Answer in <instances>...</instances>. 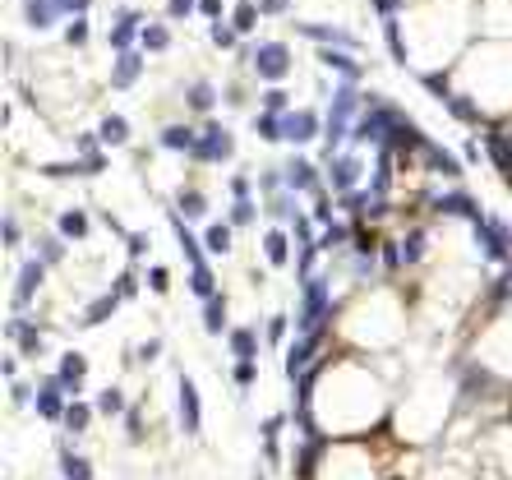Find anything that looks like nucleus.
<instances>
[{"instance_id": "16", "label": "nucleus", "mask_w": 512, "mask_h": 480, "mask_svg": "<svg viewBox=\"0 0 512 480\" xmlns=\"http://www.w3.org/2000/svg\"><path fill=\"white\" fill-rule=\"evenodd\" d=\"M194 296H213V272H194Z\"/></svg>"}, {"instance_id": "20", "label": "nucleus", "mask_w": 512, "mask_h": 480, "mask_svg": "<svg viewBox=\"0 0 512 480\" xmlns=\"http://www.w3.org/2000/svg\"><path fill=\"white\" fill-rule=\"evenodd\" d=\"M65 231H70V236H83V218H65Z\"/></svg>"}, {"instance_id": "21", "label": "nucleus", "mask_w": 512, "mask_h": 480, "mask_svg": "<svg viewBox=\"0 0 512 480\" xmlns=\"http://www.w3.org/2000/svg\"><path fill=\"white\" fill-rule=\"evenodd\" d=\"M148 287H153V291H166V272H162V268H157V272H153V277H148Z\"/></svg>"}, {"instance_id": "18", "label": "nucleus", "mask_w": 512, "mask_h": 480, "mask_svg": "<svg viewBox=\"0 0 512 480\" xmlns=\"http://www.w3.org/2000/svg\"><path fill=\"white\" fill-rule=\"evenodd\" d=\"M125 429H130L134 439H143V420H139V411H125Z\"/></svg>"}, {"instance_id": "13", "label": "nucleus", "mask_w": 512, "mask_h": 480, "mask_svg": "<svg viewBox=\"0 0 512 480\" xmlns=\"http://www.w3.org/2000/svg\"><path fill=\"white\" fill-rule=\"evenodd\" d=\"M268 259H272V263H287V240H282L277 231L268 236Z\"/></svg>"}, {"instance_id": "17", "label": "nucleus", "mask_w": 512, "mask_h": 480, "mask_svg": "<svg viewBox=\"0 0 512 480\" xmlns=\"http://www.w3.org/2000/svg\"><path fill=\"white\" fill-rule=\"evenodd\" d=\"M282 429H287V416H268L263 420V439H277Z\"/></svg>"}, {"instance_id": "22", "label": "nucleus", "mask_w": 512, "mask_h": 480, "mask_svg": "<svg viewBox=\"0 0 512 480\" xmlns=\"http://www.w3.org/2000/svg\"><path fill=\"white\" fill-rule=\"evenodd\" d=\"M157 351H162V342H148V347L139 351V360H157Z\"/></svg>"}, {"instance_id": "10", "label": "nucleus", "mask_w": 512, "mask_h": 480, "mask_svg": "<svg viewBox=\"0 0 512 480\" xmlns=\"http://www.w3.org/2000/svg\"><path fill=\"white\" fill-rule=\"evenodd\" d=\"M287 70V51H282V46H268V51H263V74H282Z\"/></svg>"}, {"instance_id": "9", "label": "nucleus", "mask_w": 512, "mask_h": 480, "mask_svg": "<svg viewBox=\"0 0 512 480\" xmlns=\"http://www.w3.org/2000/svg\"><path fill=\"white\" fill-rule=\"evenodd\" d=\"M97 407H102L106 416H125V397H121V388H102V397H97Z\"/></svg>"}, {"instance_id": "4", "label": "nucleus", "mask_w": 512, "mask_h": 480, "mask_svg": "<svg viewBox=\"0 0 512 480\" xmlns=\"http://www.w3.org/2000/svg\"><path fill=\"white\" fill-rule=\"evenodd\" d=\"M323 310H328V291H323V282H314L309 287V296H304V328H314V323L323 319Z\"/></svg>"}, {"instance_id": "11", "label": "nucleus", "mask_w": 512, "mask_h": 480, "mask_svg": "<svg viewBox=\"0 0 512 480\" xmlns=\"http://www.w3.org/2000/svg\"><path fill=\"white\" fill-rule=\"evenodd\" d=\"M208 332H226V310H222V300H208Z\"/></svg>"}, {"instance_id": "2", "label": "nucleus", "mask_w": 512, "mask_h": 480, "mask_svg": "<svg viewBox=\"0 0 512 480\" xmlns=\"http://www.w3.org/2000/svg\"><path fill=\"white\" fill-rule=\"evenodd\" d=\"M180 425L185 434H199V393H194V384L180 374Z\"/></svg>"}, {"instance_id": "5", "label": "nucleus", "mask_w": 512, "mask_h": 480, "mask_svg": "<svg viewBox=\"0 0 512 480\" xmlns=\"http://www.w3.org/2000/svg\"><path fill=\"white\" fill-rule=\"evenodd\" d=\"M61 476L65 480H93V462H83V457H74L70 448L61 453Z\"/></svg>"}, {"instance_id": "3", "label": "nucleus", "mask_w": 512, "mask_h": 480, "mask_svg": "<svg viewBox=\"0 0 512 480\" xmlns=\"http://www.w3.org/2000/svg\"><path fill=\"white\" fill-rule=\"evenodd\" d=\"M56 379H61L65 393H78V379H83V356H78V351L61 356V369H56Z\"/></svg>"}, {"instance_id": "12", "label": "nucleus", "mask_w": 512, "mask_h": 480, "mask_svg": "<svg viewBox=\"0 0 512 480\" xmlns=\"http://www.w3.org/2000/svg\"><path fill=\"white\" fill-rule=\"evenodd\" d=\"M111 310H116V296H106V300H97V305H93V310H88V319H83V323H102L106 315H111Z\"/></svg>"}, {"instance_id": "19", "label": "nucleus", "mask_w": 512, "mask_h": 480, "mask_svg": "<svg viewBox=\"0 0 512 480\" xmlns=\"http://www.w3.org/2000/svg\"><path fill=\"white\" fill-rule=\"evenodd\" d=\"M268 337H272V342H282V337H287V319H282V315L268 323Z\"/></svg>"}, {"instance_id": "15", "label": "nucleus", "mask_w": 512, "mask_h": 480, "mask_svg": "<svg viewBox=\"0 0 512 480\" xmlns=\"http://www.w3.org/2000/svg\"><path fill=\"white\" fill-rule=\"evenodd\" d=\"M254 374H259L254 360H235V384H254Z\"/></svg>"}, {"instance_id": "23", "label": "nucleus", "mask_w": 512, "mask_h": 480, "mask_svg": "<svg viewBox=\"0 0 512 480\" xmlns=\"http://www.w3.org/2000/svg\"><path fill=\"white\" fill-rule=\"evenodd\" d=\"M259 480H263V476H259Z\"/></svg>"}, {"instance_id": "14", "label": "nucleus", "mask_w": 512, "mask_h": 480, "mask_svg": "<svg viewBox=\"0 0 512 480\" xmlns=\"http://www.w3.org/2000/svg\"><path fill=\"white\" fill-rule=\"evenodd\" d=\"M9 402H14V407H28V402H37V397H33L28 384H9Z\"/></svg>"}, {"instance_id": "8", "label": "nucleus", "mask_w": 512, "mask_h": 480, "mask_svg": "<svg viewBox=\"0 0 512 480\" xmlns=\"http://www.w3.org/2000/svg\"><path fill=\"white\" fill-rule=\"evenodd\" d=\"M314 347H319V337H304V342H295V351H291V360H287V369H291V374H300V369L309 365Z\"/></svg>"}, {"instance_id": "7", "label": "nucleus", "mask_w": 512, "mask_h": 480, "mask_svg": "<svg viewBox=\"0 0 512 480\" xmlns=\"http://www.w3.org/2000/svg\"><path fill=\"white\" fill-rule=\"evenodd\" d=\"M88 420H93V411H88L83 402H70V407H65V429H70V434H83Z\"/></svg>"}, {"instance_id": "1", "label": "nucleus", "mask_w": 512, "mask_h": 480, "mask_svg": "<svg viewBox=\"0 0 512 480\" xmlns=\"http://www.w3.org/2000/svg\"><path fill=\"white\" fill-rule=\"evenodd\" d=\"M65 388H61V379H46V384H42V393H37V416H42V420H51V425H56V420H65Z\"/></svg>"}, {"instance_id": "6", "label": "nucleus", "mask_w": 512, "mask_h": 480, "mask_svg": "<svg viewBox=\"0 0 512 480\" xmlns=\"http://www.w3.org/2000/svg\"><path fill=\"white\" fill-rule=\"evenodd\" d=\"M231 351H235V360H254V351H259V337H254L250 328H235V332H231Z\"/></svg>"}]
</instances>
